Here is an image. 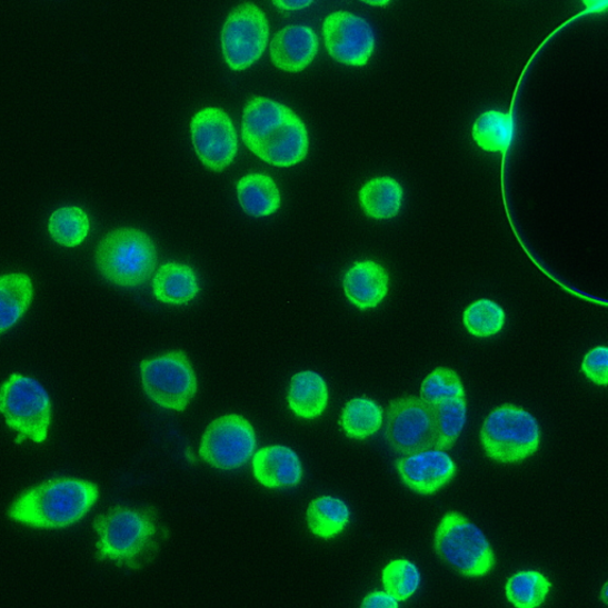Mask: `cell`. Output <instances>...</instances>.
<instances>
[{
  "label": "cell",
  "mask_w": 608,
  "mask_h": 608,
  "mask_svg": "<svg viewBox=\"0 0 608 608\" xmlns=\"http://www.w3.org/2000/svg\"><path fill=\"white\" fill-rule=\"evenodd\" d=\"M436 442L433 449L449 450L455 446L466 425V399L457 398L431 407Z\"/></svg>",
  "instance_id": "obj_25"
},
{
  "label": "cell",
  "mask_w": 608,
  "mask_h": 608,
  "mask_svg": "<svg viewBox=\"0 0 608 608\" xmlns=\"http://www.w3.org/2000/svg\"><path fill=\"white\" fill-rule=\"evenodd\" d=\"M252 466L256 479L267 489L293 488L303 476L298 455L286 446L260 449L253 457Z\"/></svg>",
  "instance_id": "obj_16"
},
{
  "label": "cell",
  "mask_w": 608,
  "mask_h": 608,
  "mask_svg": "<svg viewBox=\"0 0 608 608\" xmlns=\"http://www.w3.org/2000/svg\"><path fill=\"white\" fill-rule=\"evenodd\" d=\"M397 471L410 490L420 495L438 492L455 478L457 467L446 451L428 449L399 459Z\"/></svg>",
  "instance_id": "obj_14"
},
{
  "label": "cell",
  "mask_w": 608,
  "mask_h": 608,
  "mask_svg": "<svg viewBox=\"0 0 608 608\" xmlns=\"http://www.w3.org/2000/svg\"><path fill=\"white\" fill-rule=\"evenodd\" d=\"M551 584L538 570H522L516 572L506 586L508 600L516 608H538L545 600Z\"/></svg>",
  "instance_id": "obj_28"
},
{
  "label": "cell",
  "mask_w": 608,
  "mask_h": 608,
  "mask_svg": "<svg viewBox=\"0 0 608 608\" xmlns=\"http://www.w3.org/2000/svg\"><path fill=\"white\" fill-rule=\"evenodd\" d=\"M472 134L482 150L506 152L512 138V118L507 112H486L477 119Z\"/></svg>",
  "instance_id": "obj_27"
},
{
  "label": "cell",
  "mask_w": 608,
  "mask_h": 608,
  "mask_svg": "<svg viewBox=\"0 0 608 608\" xmlns=\"http://www.w3.org/2000/svg\"><path fill=\"white\" fill-rule=\"evenodd\" d=\"M96 260L109 282L134 288L150 280L158 265V250L143 231L121 228L100 240Z\"/></svg>",
  "instance_id": "obj_4"
},
{
  "label": "cell",
  "mask_w": 608,
  "mask_h": 608,
  "mask_svg": "<svg viewBox=\"0 0 608 608\" xmlns=\"http://www.w3.org/2000/svg\"><path fill=\"white\" fill-rule=\"evenodd\" d=\"M94 529L100 560L137 569L158 552V517L151 508H111L96 518Z\"/></svg>",
  "instance_id": "obj_3"
},
{
  "label": "cell",
  "mask_w": 608,
  "mask_h": 608,
  "mask_svg": "<svg viewBox=\"0 0 608 608\" xmlns=\"http://www.w3.org/2000/svg\"><path fill=\"white\" fill-rule=\"evenodd\" d=\"M152 289L155 297L161 302L183 306L197 298L199 285L192 268L168 262L156 272Z\"/></svg>",
  "instance_id": "obj_18"
},
{
  "label": "cell",
  "mask_w": 608,
  "mask_h": 608,
  "mask_svg": "<svg viewBox=\"0 0 608 608\" xmlns=\"http://www.w3.org/2000/svg\"><path fill=\"white\" fill-rule=\"evenodd\" d=\"M268 40L266 13L256 4L242 3L229 14L223 24V58L235 71H245L263 56Z\"/></svg>",
  "instance_id": "obj_9"
},
{
  "label": "cell",
  "mask_w": 608,
  "mask_h": 608,
  "mask_svg": "<svg viewBox=\"0 0 608 608\" xmlns=\"http://www.w3.org/2000/svg\"><path fill=\"white\" fill-rule=\"evenodd\" d=\"M48 230L58 245L76 248L89 236L90 219L80 207H62L51 215Z\"/></svg>",
  "instance_id": "obj_26"
},
{
  "label": "cell",
  "mask_w": 608,
  "mask_h": 608,
  "mask_svg": "<svg viewBox=\"0 0 608 608\" xmlns=\"http://www.w3.org/2000/svg\"><path fill=\"white\" fill-rule=\"evenodd\" d=\"M440 558L467 578L488 576L495 567V552L484 532L459 512L443 516L436 534Z\"/></svg>",
  "instance_id": "obj_6"
},
{
  "label": "cell",
  "mask_w": 608,
  "mask_h": 608,
  "mask_svg": "<svg viewBox=\"0 0 608 608\" xmlns=\"http://www.w3.org/2000/svg\"><path fill=\"white\" fill-rule=\"evenodd\" d=\"M383 425V409L368 397H357L346 405L341 426L351 439H368Z\"/></svg>",
  "instance_id": "obj_24"
},
{
  "label": "cell",
  "mask_w": 608,
  "mask_h": 608,
  "mask_svg": "<svg viewBox=\"0 0 608 608\" xmlns=\"http://www.w3.org/2000/svg\"><path fill=\"white\" fill-rule=\"evenodd\" d=\"M360 608H398V601L387 592L375 590L365 597Z\"/></svg>",
  "instance_id": "obj_33"
},
{
  "label": "cell",
  "mask_w": 608,
  "mask_h": 608,
  "mask_svg": "<svg viewBox=\"0 0 608 608\" xmlns=\"http://www.w3.org/2000/svg\"><path fill=\"white\" fill-rule=\"evenodd\" d=\"M0 412L8 427L20 432L19 442L30 439L42 443L48 437L51 420L50 397L40 381L13 373L0 387Z\"/></svg>",
  "instance_id": "obj_7"
},
{
  "label": "cell",
  "mask_w": 608,
  "mask_h": 608,
  "mask_svg": "<svg viewBox=\"0 0 608 608\" xmlns=\"http://www.w3.org/2000/svg\"><path fill=\"white\" fill-rule=\"evenodd\" d=\"M506 312L491 300H479L465 310L464 325L477 338H489L501 331Z\"/></svg>",
  "instance_id": "obj_29"
},
{
  "label": "cell",
  "mask_w": 608,
  "mask_h": 608,
  "mask_svg": "<svg viewBox=\"0 0 608 608\" xmlns=\"http://www.w3.org/2000/svg\"><path fill=\"white\" fill-rule=\"evenodd\" d=\"M242 141L259 159L288 168L301 162L309 139L303 121L283 103L255 97L242 114Z\"/></svg>",
  "instance_id": "obj_1"
},
{
  "label": "cell",
  "mask_w": 608,
  "mask_h": 608,
  "mask_svg": "<svg viewBox=\"0 0 608 608\" xmlns=\"http://www.w3.org/2000/svg\"><path fill=\"white\" fill-rule=\"evenodd\" d=\"M347 299L361 310L376 308L389 291L387 270L373 260L357 262L343 278Z\"/></svg>",
  "instance_id": "obj_17"
},
{
  "label": "cell",
  "mask_w": 608,
  "mask_h": 608,
  "mask_svg": "<svg viewBox=\"0 0 608 608\" xmlns=\"http://www.w3.org/2000/svg\"><path fill=\"white\" fill-rule=\"evenodd\" d=\"M98 486L77 478L44 481L17 498L9 517L37 529H64L79 522L94 506Z\"/></svg>",
  "instance_id": "obj_2"
},
{
  "label": "cell",
  "mask_w": 608,
  "mask_h": 608,
  "mask_svg": "<svg viewBox=\"0 0 608 608\" xmlns=\"http://www.w3.org/2000/svg\"><path fill=\"white\" fill-rule=\"evenodd\" d=\"M585 376L595 385L607 387L608 385V349L606 346L596 347L589 351L582 361Z\"/></svg>",
  "instance_id": "obj_32"
},
{
  "label": "cell",
  "mask_w": 608,
  "mask_h": 608,
  "mask_svg": "<svg viewBox=\"0 0 608 608\" xmlns=\"http://www.w3.org/2000/svg\"><path fill=\"white\" fill-rule=\"evenodd\" d=\"M322 33L328 53L343 64L362 67L373 53L375 33L371 26L351 12L329 14Z\"/></svg>",
  "instance_id": "obj_13"
},
{
  "label": "cell",
  "mask_w": 608,
  "mask_h": 608,
  "mask_svg": "<svg viewBox=\"0 0 608 608\" xmlns=\"http://www.w3.org/2000/svg\"><path fill=\"white\" fill-rule=\"evenodd\" d=\"M190 129L198 158L205 167L222 171L233 162L238 150L237 132L223 110H201L193 117Z\"/></svg>",
  "instance_id": "obj_12"
},
{
  "label": "cell",
  "mask_w": 608,
  "mask_h": 608,
  "mask_svg": "<svg viewBox=\"0 0 608 608\" xmlns=\"http://www.w3.org/2000/svg\"><path fill=\"white\" fill-rule=\"evenodd\" d=\"M403 189L389 177L376 178L365 185L359 193L362 211L376 220L395 218L401 210Z\"/></svg>",
  "instance_id": "obj_22"
},
{
  "label": "cell",
  "mask_w": 608,
  "mask_h": 608,
  "mask_svg": "<svg viewBox=\"0 0 608 608\" xmlns=\"http://www.w3.org/2000/svg\"><path fill=\"white\" fill-rule=\"evenodd\" d=\"M256 448L251 423L236 413L218 417L207 427L200 447V457L219 470H235L246 465Z\"/></svg>",
  "instance_id": "obj_10"
},
{
  "label": "cell",
  "mask_w": 608,
  "mask_h": 608,
  "mask_svg": "<svg viewBox=\"0 0 608 608\" xmlns=\"http://www.w3.org/2000/svg\"><path fill=\"white\" fill-rule=\"evenodd\" d=\"M288 403L302 419L319 417L328 403V389L323 378L312 371H303L291 378Z\"/></svg>",
  "instance_id": "obj_19"
},
{
  "label": "cell",
  "mask_w": 608,
  "mask_h": 608,
  "mask_svg": "<svg viewBox=\"0 0 608 608\" xmlns=\"http://www.w3.org/2000/svg\"><path fill=\"white\" fill-rule=\"evenodd\" d=\"M237 190L239 203L249 216L268 217L280 208V190L267 173H249L239 181Z\"/></svg>",
  "instance_id": "obj_20"
},
{
  "label": "cell",
  "mask_w": 608,
  "mask_h": 608,
  "mask_svg": "<svg viewBox=\"0 0 608 608\" xmlns=\"http://www.w3.org/2000/svg\"><path fill=\"white\" fill-rule=\"evenodd\" d=\"M319 39L307 26H287L278 31L270 47L272 63L286 72H301L317 57Z\"/></svg>",
  "instance_id": "obj_15"
},
{
  "label": "cell",
  "mask_w": 608,
  "mask_h": 608,
  "mask_svg": "<svg viewBox=\"0 0 608 608\" xmlns=\"http://www.w3.org/2000/svg\"><path fill=\"white\" fill-rule=\"evenodd\" d=\"M462 397L465 389L455 370L438 368L423 380L420 399L429 407Z\"/></svg>",
  "instance_id": "obj_30"
},
{
  "label": "cell",
  "mask_w": 608,
  "mask_h": 608,
  "mask_svg": "<svg viewBox=\"0 0 608 608\" xmlns=\"http://www.w3.org/2000/svg\"><path fill=\"white\" fill-rule=\"evenodd\" d=\"M420 582L419 569L406 559L391 561L383 571L386 592L397 601H406L412 597Z\"/></svg>",
  "instance_id": "obj_31"
},
{
  "label": "cell",
  "mask_w": 608,
  "mask_h": 608,
  "mask_svg": "<svg viewBox=\"0 0 608 608\" xmlns=\"http://www.w3.org/2000/svg\"><path fill=\"white\" fill-rule=\"evenodd\" d=\"M273 4L285 10H301L312 4V2H273Z\"/></svg>",
  "instance_id": "obj_34"
},
{
  "label": "cell",
  "mask_w": 608,
  "mask_h": 608,
  "mask_svg": "<svg viewBox=\"0 0 608 608\" xmlns=\"http://www.w3.org/2000/svg\"><path fill=\"white\" fill-rule=\"evenodd\" d=\"M350 510L346 504L332 496H322L309 504L307 524L312 534L332 540L349 524Z\"/></svg>",
  "instance_id": "obj_23"
},
{
  "label": "cell",
  "mask_w": 608,
  "mask_h": 608,
  "mask_svg": "<svg viewBox=\"0 0 608 608\" xmlns=\"http://www.w3.org/2000/svg\"><path fill=\"white\" fill-rule=\"evenodd\" d=\"M142 383L156 405L183 412L198 391L196 372L182 351L168 352L141 363Z\"/></svg>",
  "instance_id": "obj_8"
},
{
  "label": "cell",
  "mask_w": 608,
  "mask_h": 608,
  "mask_svg": "<svg viewBox=\"0 0 608 608\" xmlns=\"http://www.w3.org/2000/svg\"><path fill=\"white\" fill-rule=\"evenodd\" d=\"M480 440L492 460L516 464L536 453L540 445V428L535 417L524 408L504 405L485 420Z\"/></svg>",
  "instance_id": "obj_5"
},
{
  "label": "cell",
  "mask_w": 608,
  "mask_h": 608,
  "mask_svg": "<svg viewBox=\"0 0 608 608\" xmlns=\"http://www.w3.org/2000/svg\"><path fill=\"white\" fill-rule=\"evenodd\" d=\"M386 438L389 446L405 457L433 449L436 426L431 407L413 396L393 399Z\"/></svg>",
  "instance_id": "obj_11"
},
{
  "label": "cell",
  "mask_w": 608,
  "mask_h": 608,
  "mask_svg": "<svg viewBox=\"0 0 608 608\" xmlns=\"http://www.w3.org/2000/svg\"><path fill=\"white\" fill-rule=\"evenodd\" d=\"M32 297V283L27 273L0 276V335L20 321L29 309Z\"/></svg>",
  "instance_id": "obj_21"
}]
</instances>
